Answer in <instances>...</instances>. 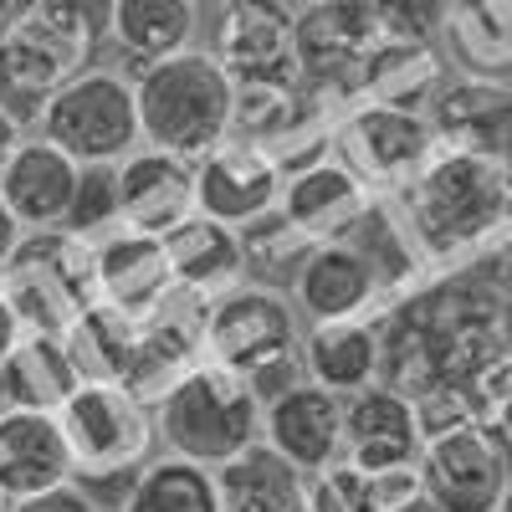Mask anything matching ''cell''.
<instances>
[{
	"label": "cell",
	"instance_id": "30",
	"mask_svg": "<svg viewBox=\"0 0 512 512\" xmlns=\"http://www.w3.org/2000/svg\"><path fill=\"white\" fill-rule=\"evenodd\" d=\"M118 512H221V487L210 466L159 451L144 472L123 487Z\"/></svg>",
	"mask_w": 512,
	"mask_h": 512
},
{
	"label": "cell",
	"instance_id": "11",
	"mask_svg": "<svg viewBox=\"0 0 512 512\" xmlns=\"http://www.w3.org/2000/svg\"><path fill=\"white\" fill-rule=\"evenodd\" d=\"M282 164L251 139H226L195 159V216H210L231 231H246L282 200Z\"/></svg>",
	"mask_w": 512,
	"mask_h": 512
},
{
	"label": "cell",
	"instance_id": "20",
	"mask_svg": "<svg viewBox=\"0 0 512 512\" xmlns=\"http://www.w3.org/2000/svg\"><path fill=\"white\" fill-rule=\"evenodd\" d=\"M62 482H72V451L62 436V420L52 410L0 405V492L11 502H26Z\"/></svg>",
	"mask_w": 512,
	"mask_h": 512
},
{
	"label": "cell",
	"instance_id": "43",
	"mask_svg": "<svg viewBox=\"0 0 512 512\" xmlns=\"http://www.w3.org/2000/svg\"><path fill=\"white\" fill-rule=\"evenodd\" d=\"M221 6H226V0H195V11H200V16H205V11H221Z\"/></svg>",
	"mask_w": 512,
	"mask_h": 512
},
{
	"label": "cell",
	"instance_id": "13",
	"mask_svg": "<svg viewBox=\"0 0 512 512\" xmlns=\"http://www.w3.org/2000/svg\"><path fill=\"white\" fill-rule=\"evenodd\" d=\"M420 410L410 395L390 384H369V390L344 400V461H354L369 477H420Z\"/></svg>",
	"mask_w": 512,
	"mask_h": 512
},
{
	"label": "cell",
	"instance_id": "37",
	"mask_svg": "<svg viewBox=\"0 0 512 512\" xmlns=\"http://www.w3.org/2000/svg\"><path fill=\"white\" fill-rule=\"evenodd\" d=\"M11 512H108V507H103L98 492H88L82 482H62V487H52V492H36V497L16 502Z\"/></svg>",
	"mask_w": 512,
	"mask_h": 512
},
{
	"label": "cell",
	"instance_id": "5",
	"mask_svg": "<svg viewBox=\"0 0 512 512\" xmlns=\"http://www.w3.org/2000/svg\"><path fill=\"white\" fill-rule=\"evenodd\" d=\"M57 420L72 451V482H82L88 492H103L108 482L128 487L159 456L154 405L139 400L128 384L82 379Z\"/></svg>",
	"mask_w": 512,
	"mask_h": 512
},
{
	"label": "cell",
	"instance_id": "47",
	"mask_svg": "<svg viewBox=\"0 0 512 512\" xmlns=\"http://www.w3.org/2000/svg\"><path fill=\"white\" fill-rule=\"evenodd\" d=\"M507 195H512V159H507Z\"/></svg>",
	"mask_w": 512,
	"mask_h": 512
},
{
	"label": "cell",
	"instance_id": "4",
	"mask_svg": "<svg viewBox=\"0 0 512 512\" xmlns=\"http://www.w3.org/2000/svg\"><path fill=\"white\" fill-rule=\"evenodd\" d=\"M134 93H139L144 144H154L164 154H180L195 164L200 154L231 139L236 82L205 47H190L180 57H164V62L134 72Z\"/></svg>",
	"mask_w": 512,
	"mask_h": 512
},
{
	"label": "cell",
	"instance_id": "22",
	"mask_svg": "<svg viewBox=\"0 0 512 512\" xmlns=\"http://www.w3.org/2000/svg\"><path fill=\"white\" fill-rule=\"evenodd\" d=\"M384 374V323L344 318L303 328V379L318 390L349 400Z\"/></svg>",
	"mask_w": 512,
	"mask_h": 512
},
{
	"label": "cell",
	"instance_id": "40",
	"mask_svg": "<svg viewBox=\"0 0 512 512\" xmlns=\"http://www.w3.org/2000/svg\"><path fill=\"white\" fill-rule=\"evenodd\" d=\"M21 139H26V134H21V128H16L6 113H0V169H6V159L16 154V144H21Z\"/></svg>",
	"mask_w": 512,
	"mask_h": 512
},
{
	"label": "cell",
	"instance_id": "41",
	"mask_svg": "<svg viewBox=\"0 0 512 512\" xmlns=\"http://www.w3.org/2000/svg\"><path fill=\"white\" fill-rule=\"evenodd\" d=\"M390 512H441V507H436L431 497H425V492L415 487V492H405V497H400V502H395Z\"/></svg>",
	"mask_w": 512,
	"mask_h": 512
},
{
	"label": "cell",
	"instance_id": "18",
	"mask_svg": "<svg viewBox=\"0 0 512 512\" xmlns=\"http://www.w3.org/2000/svg\"><path fill=\"white\" fill-rule=\"evenodd\" d=\"M262 441L292 461L303 477L323 472V466L344 461V400L318 390V384H292V390L272 395L262 410Z\"/></svg>",
	"mask_w": 512,
	"mask_h": 512
},
{
	"label": "cell",
	"instance_id": "33",
	"mask_svg": "<svg viewBox=\"0 0 512 512\" xmlns=\"http://www.w3.org/2000/svg\"><path fill=\"white\" fill-rule=\"evenodd\" d=\"M420 477H369L354 461H333L308 477V512H390Z\"/></svg>",
	"mask_w": 512,
	"mask_h": 512
},
{
	"label": "cell",
	"instance_id": "32",
	"mask_svg": "<svg viewBox=\"0 0 512 512\" xmlns=\"http://www.w3.org/2000/svg\"><path fill=\"white\" fill-rule=\"evenodd\" d=\"M134 318H123L103 303H93L62 338L72 349V364L82 379H103V384H123L134 369Z\"/></svg>",
	"mask_w": 512,
	"mask_h": 512
},
{
	"label": "cell",
	"instance_id": "10",
	"mask_svg": "<svg viewBox=\"0 0 512 512\" xmlns=\"http://www.w3.org/2000/svg\"><path fill=\"white\" fill-rule=\"evenodd\" d=\"M512 482L507 441L482 420H461L451 431L425 436L420 492L441 512H497V497Z\"/></svg>",
	"mask_w": 512,
	"mask_h": 512
},
{
	"label": "cell",
	"instance_id": "15",
	"mask_svg": "<svg viewBox=\"0 0 512 512\" xmlns=\"http://www.w3.org/2000/svg\"><path fill=\"white\" fill-rule=\"evenodd\" d=\"M93 277H98V303L134 323L149 318L175 292L164 236H149L134 226H113L93 241Z\"/></svg>",
	"mask_w": 512,
	"mask_h": 512
},
{
	"label": "cell",
	"instance_id": "27",
	"mask_svg": "<svg viewBox=\"0 0 512 512\" xmlns=\"http://www.w3.org/2000/svg\"><path fill=\"white\" fill-rule=\"evenodd\" d=\"M216 487L221 512H308V477L292 461H282L267 441L216 466Z\"/></svg>",
	"mask_w": 512,
	"mask_h": 512
},
{
	"label": "cell",
	"instance_id": "28",
	"mask_svg": "<svg viewBox=\"0 0 512 512\" xmlns=\"http://www.w3.org/2000/svg\"><path fill=\"white\" fill-rule=\"evenodd\" d=\"M446 62L436 57V47H410V41H379L369 52L364 72H359V98L354 103H379V108H405V113H425L431 98L446 82Z\"/></svg>",
	"mask_w": 512,
	"mask_h": 512
},
{
	"label": "cell",
	"instance_id": "44",
	"mask_svg": "<svg viewBox=\"0 0 512 512\" xmlns=\"http://www.w3.org/2000/svg\"><path fill=\"white\" fill-rule=\"evenodd\" d=\"M497 512H512V482H507V492L497 497Z\"/></svg>",
	"mask_w": 512,
	"mask_h": 512
},
{
	"label": "cell",
	"instance_id": "7",
	"mask_svg": "<svg viewBox=\"0 0 512 512\" xmlns=\"http://www.w3.org/2000/svg\"><path fill=\"white\" fill-rule=\"evenodd\" d=\"M36 134L57 144L62 154H72L77 164H118L123 154H134L144 144L134 77L113 67L72 72L57 88V98L47 103V113H41Z\"/></svg>",
	"mask_w": 512,
	"mask_h": 512
},
{
	"label": "cell",
	"instance_id": "2",
	"mask_svg": "<svg viewBox=\"0 0 512 512\" xmlns=\"http://www.w3.org/2000/svg\"><path fill=\"white\" fill-rule=\"evenodd\" d=\"M303 318L292 297L262 282H236L231 292L205 303L200 354L241 374L262 400L303 384Z\"/></svg>",
	"mask_w": 512,
	"mask_h": 512
},
{
	"label": "cell",
	"instance_id": "17",
	"mask_svg": "<svg viewBox=\"0 0 512 512\" xmlns=\"http://www.w3.org/2000/svg\"><path fill=\"white\" fill-rule=\"evenodd\" d=\"M113 169H118V226L169 236L180 221L195 216V164L190 159L139 144Z\"/></svg>",
	"mask_w": 512,
	"mask_h": 512
},
{
	"label": "cell",
	"instance_id": "21",
	"mask_svg": "<svg viewBox=\"0 0 512 512\" xmlns=\"http://www.w3.org/2000/svg\"><path fill=\"white\" fill-rule=\"evenodd\" d=\"M77 175H82V164L72 154H62L41 134H26L16 154L6 159V169H0V200L11 205V216L26 231H52L67 221Z\"/></svg>",
	"mask_w": 512,
	"mask_h": 512
},
{
	"label": "cell",
	"instance_id": "24",
	"mask_svg": "<svg viewBox=\"0 0 512 512\" xmlns=\"http://www.w3.org/2000/svg\"><path fill=\"white\" fill-rule=\"evenodd\" d=\"M82 384L72 349L62 333L47 328H26L16 338L11 359L0 364V405H26V410H62L72 400V390Z\"/></svg>",
	"mask_w": 512,
	"mask_h": 512
},
{
	"label": "cell",
	"instance_id": "3",
	"mask_svg": "<svg viewBox=\"0 0 512 512\" xmlns=\"http://www.w3.org/2000/svg\"><path fill=\"white\" fill-rule=\"evenodd\" d=\"M262 410H267V400L241 374L200 359L154 400L159 451L216 472V466L236 461L246 446L262 441Z\"/></svg>",
	"mask_w": 512,
	"mask_h": 512
},
{
	"label": "cell",
	"instance_id": "46",
	"mask_svg": "<svg viewBox=\"0 0 512 512\" xmlns=\"http://www.w3.org/2000/svg\"><path fill=\"white\" fill-rule=\"evenodd\" d=\"M287 6H292V11H297V6H313V0H287Z\"/></svg>",
	"mask_w": 512,
	"mask_h": 512
},
{
	"label": "cell",
	"instance_id": "29",
	"mask_svg": "<svg viewBox=\"0 0 512 512\" xmlns=\"http://www.w3.org/2000/svg\"><path fill=\"white\" fill-rule=\"evenodd\" d=\"M67 77L72 72L41 47V41H31L21 26L0 41V113H6L21 134L26 128H41V113H47V103L57 98V88Z\"/></svg>",
	"mask_w": 512,
	"mask_h": 512
},
{
	"label": "cell",
	"instance_id": "12",
	"mask_svg": "<svg viewBox=\"0 0 512 512\" xmlns=\"http://www.w3.org/2000/svg\"><path fill=\"white\" fill-rule=\"evenodd\" d=\"M210 57L226 67L231 82H282L297 77L292 57V21L297 11L287 0H226L210 11Z\"/></svg>",
	"mask_w": 512,
	"mask_h": 512
},
{
	"label": "cell",
	"instance_id": "9",
	"mask_svg": "<svg viewBox=\"0 0 512 512\" xmlns=\"http://www.w3.org/2000/svg\"><path fill=\"white\" fill-rule=\"evenodd\" d=\"M379 41L384 36L369 0H313V6H297V21H292L297 77L308 88H323L338 103H354L359 72Z\"/></svg>",
	"mask_w": 512,
	"mask_h": 512
},
{
	"label": "cell",
	"instance_id": "26",
	"mask_svg": "<svg viewBox=\"0 0 512 512\" xmlns=\"http://www.w3.org/2000/svg\"><path fill=\"white\" fill-rule=\"evenodd\" d=\"M31 41H41L67 72H82L113 31V0H21V21Z\"/></svg>",
	"mask_w": 512,
	"mask_h": 512
},
{
	"label": "cell",
	"instance_id": "36",
	"mask_svg": "<svg viewBox=\"0 0 512 512\" xmlns=\"http://www.w3.org/2000/svg\"><path fill=\"white\" fill-rule=\"evenodd\" d=\"M384 41H410V47H436L451 21V0H369Z\"/></svg>",
	"mask_w": 512,
	"mask_h": 512
},
{
	"label": "cell",
	"instance_id": "35",
	"mask_svg": "<svg viewBox=\"0 0 512 512\" xmlns=\"http://www.w3.org/2000/svg\"><path fill=\"white\" fill-rule=\"evenodd\" d=\"M113 226H118V169L113 164H82L62 231H72L82 241H98Z\"/></svg>",
	"mask_w": 512,
	"mask_h": 512
},
{
	"label": "cell",
	"instance_id": "1",
	"mask_svg": "<svg viewBox=\"0 0 512 512\" xmlns=\"http://www.w3.org/2000/svg\"><path fill=\"white\" fill-rule=\"evenodd\" d=\"M395 205L425 262L472 251L512 221L507 159H482V154L436 144V154L425 159L420 175L405 190H395Z\"/></svg>",
	"mask_w": 512,
	"mask_h": 512
},
{
	"label": "cell",
	"instance_id": "8",
	"mask_svg": "<svg viewBox=\"0 0 512 512\" xmlns=\"http://www.w3.org/2000/svg\"><path fill=\"white\" fill-rule=\"evenodd\" d=\"M431 154H436V128L425 113L354 103L333 123V159L354 169L369 195L405 190Z\"/></svg>",
	"mask_w": 512,
	"mask_h": 512
},
{
	"label": "cell",
	"instance_id": "45",
	"mask_svg": "<svg viewBox=\"0 0 512 512\" xmlns=\"http://www.w3.org/2000/svg\"><path fill=\"white\" fill-rule=\"evenodd\" d=\"M11 507H16V502H11V497H6V492H0V512H11Z\"/></svg>",
	"mask_w": 512,
	"mask_h": 512
},
{
	"label": "cell",
	"instance_id": "25",
	"mask_svg": "<svg viewBox=\"0 0 512 512\" xmlns=\"http://www.w3.org/2000/svg\"><path fill=\"white\" fill-rule=\"evenodd\" d=\"M200 36L195 0H113V31L108 41L123 52V62L144 72L164 57H180Z\"/></svg>",
	"mask_w": 512,
	"mask_h": 512
},
{
	"label": "cell",
	"instance_id": "34",
	"mask_svg": "<svg viewBox=\"0 0 512 512\" xmlns=\"http://www.w3.org/2000/svg\"><path fill=\"white\" fill-rule=\"evenodd\" d=\"M308 251H313V241L297 231L282 210H272V216H262V221H251L246 231H241V256H246V282H262V287H277V292H287L292 287V277H297V267L308 262Z\"/></svg>",
	"mask_w": 512,
	"mask_h": 512
},
{
	"label": "cell",
	"instance_id": "39",
	"mask_svg": "<svg viewBox=\"0 0 512 512\" xmlns=\"http://www.w3.org/2000/svg\"><path fill=\"white\" fill-rule=\"evenodd\" d=\"M26 328H21V318H16V308L6 303V292H0V364L11 359V349H16V338H21Z\"/></svg>",
	"mask_w": 512,
	"mask_h": 512
},
{
	"label": "cell",
	"instance_id": "14",
	"mask_svg": "<svg viewBox=\"0 0 512 512\" xmlns=\"http://www.w3.org/2000/svg\"><path fill=\"white\" fill-rule=\"evenodd\" d=\"M425 118H431L441 149L512 159V88L502 77H472V72L446 77Z\"/></svg>",
	"mask_w": 512,
	"mask_h": 512
},
{
	"label": "cell",
	"instance_id": "42",
	"mask_svg": "<svg viewBox=\"0 0 512 512\" xmlns=\"http://www.w3.org/2000/svg\"><path fill=\"white\" fill-rule=\"evenodd\" d=\"M21 21V0H0V41H6Z\"/></svg>",
	"mask_w": 512,
	"mask_h": 512
},
{
	"label": "cell",
	"instance_id": "19",
	"mask_svg": "<svg viewBox=\"0 0 512 512\" xmlns=\"http://www.w3.org/2000/svg\"><path fill=\"white\" fill-rule=\"evenodd\" d=\"M369 200L374 195L364 190V180L354 175V169H344L333 154H323V159L292 169V175L282 180L277 210L313 246H328V241H349L354 236V226L364 221Z\"/></svg>",
	"mask_w": 512,
	"mask_h": 512
},
{
	"label": "cell",
	"instance_id": "16",
	"mask_svg": "<svg viewBox=\"0 0 512 512\" xmlns=\"http://www.w3.org/2000/svg\"><path fill=\"white\" fill-rule=\"evenodd\" d=\"M292 308L308 328L313 323H344V318H369V308L384 303L379 292V272L369 267V256L354 241H328L313 246L308 262L297 267L292 287Z\"/></svg>",
	"mask_w": 512,
	"mask_h": 512
},
{
	"label": "cell",
	"instance_id": "38",
	"mask_svg": "<svg viewBox=\"0 0 512 512\" xmlns=\"http://www.w3.org/2000/svg\"><path fill=\"white\" fill-rule=\"evenodd\" d=\"M21 236H26V226L11 216V205L0 200V272L11 267V256H16V246H21Z\"/></svg>",
	"mask_w": 512,
	"mask_h": 512
},
{
	"label": "cell",
	"instance_id": "23",
	"mask_svg": "<svg viewBox=\"0 0 512 512\" xmlns=\"http://www.w3.org/2000/svg\"><path fill=\"white\" fill-rule=\"evenodd\" d=\"M169 251V272L175 287L195 292L200 303L231 292L236 282H246V256H241V231L210 221V216H190L164 236Z\"/></svg>",
	"mask_w": 512,
	"mask_h": 512
},
{
	"label": "cell",
	"instance_id": "6",
	"mask_svg": "<svg viewBox=\"0 0 512 512\" xmlns=\"http://www.w3.org/2000/svg\"><path fill=\"white\" fill-rule=\"evenodd\" d=\"M0 292H6V303L16 308L21 328L67 333L98 303L93 241H82L62 226L26 231L16 256H11V267L0 272Z\"/></svg>",
	"mask_w": 512,
	"mask_h": 512
},
{
	"label": "cell",
	"instance_id": "31",
	"mask_svg": "<svg viewBox=\"0 0 512 512\" xmlns=\"http://www.w3.org/2000/svg\"><path fill=\"white\" fill-rule=\"evenodd\" d=\"M451 57L472 77H497L512 67V0H451Z\"/></svg>",
	"mask_w": 512,
	"mask_h": 512
}]
</instances>
